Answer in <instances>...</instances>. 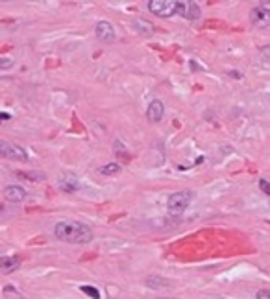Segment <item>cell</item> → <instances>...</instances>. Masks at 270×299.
Instances as JSON below:
<instances>
[{"label":"cell","instance_id":"1","mask_svg":"<svg viewBox=\"0 0 270 299\" xmlns=\"http://www.w3.org/2000/svg\"><path fill=\"white\" fill-rule=\"evenodd\" d=\"M54 235L56 238H59L61 242L67 244H89L93 240V229L85 224L80 222H59L54 227Z\"/></svg>","mask_w":270,"mask_h":299},{"label":"cell","instance_id":"2","mask_svg":"<svg viewBox=\"0 0 270 299\" xmlns=\"http://www.w3.org/2000/svg\"><path fill=\"white\" fill-rule=\"evenodd\" d=\"M191 200H193V192L191 190L174 192L172 196L168 197V204H167L168 213H170L172 216H179L185 209H187V205L191 204Z\"/></svg>","mask_w":270,"mask_h":299},{"label":"cell","instance_id":"3","mask_svg":"<svg viewBox=\"0 0 270 299\" xmlns=\"http://www.w3.org/2000/svg\"><path fill=\"white\" fill-rule=\"evenodd\" d=\"M146 6L157 17H165V19L172 17V15H176L179 12V2H176V0H150Z\"/></svg>","mask_w":270,"mask_h":299},{"label":"cell","instance_id":"4","mask_svg":"<svg viewBox=\"0 0 270 299\" xmlns=\"http://www.w3.org/2000/svg\"><path fill=\"white\" fill-rule=\"evenodd\" d=\"M0 153L6 159H13V161H28V153L26 150L17 144H10V142H2L0 144Z\"/></svg>","mask_w":270,"mask_h":299},{"label":"cell","instance_id":"5","mask_svg":"<svg viewBox=\"0 0 270 299\" xmlns=\"http://www.w3.org/2000/svg\"><path fill=\"white\" fill-rule=\"evenodd\" d=\"M250 21H252V24L257 26V28H266V26H270V8H264V6L253 8L252 12H250Z\"/></svg>","mask_w":270,"mask_h":299},{"label":"cell","instance_id":"6","mask_svg":"<svg viewBox=\"0 0 270 299\" xmlns=\"http://www.w3.org/2000/svg\"><path fill=\"white\" fill-rule=\"evenodd\" d=\"M58 183H59V188L63 192H69V194L80 190V179H78L74 174H70V172H63Z\"/></svg>","mask_w":270,"mask_h":299},{"label":"cell","instance_id":"7","mask_svg":"<svg viewBox=\"0 0 270 299\" xmlns=\"http://www.w3.org/2000/svg\"><path fill=\"white\" fill-rule=\"evenodd\" d=\"M95 34H97L98 39L104 41V43H113V41H115V30H113V26H111L108 21H100V23H97V26H95Z\"/></svg>","mask_w":270,"mask_h":299},{"label":"cell","instance_id":"8","mask_svg":"<svg viewBox=\"0 0 270 299\" xmlns=\"http://www.w3.org/2000/svg\"><path fill=\"white\" fill-rule=\"evenodd\" d=\"M163 115H165V106H163V102H161V100H152V102L148 104V111H146V117H148L150 122H154V124L161 122V120H163Z\"/></svg>","mask_w":270,"mask_h":299},{"label":"cell","instance_id":"9","mask_svg":"<svg viewBox=\"0 0 270 299\" xmlns=\"http://www.w3.org/2000/svg\"><path fill=\"white\" fill-rule=\"evenodd\" d=\"M179 15L185 17L187 21H196L200 17V8L195 2H179Z\"/></svg>","mask_w":270,"mask_h":299},{"label":"cell","instance_id":"10","mask_svg":"<svg viewBox=\"0 0 270 299\" xmlns=\"http://www.w3.org/2000/svg\"><path fill=\"white\" fill-rule=\"evenodd\" d=\"M4 197H6L8 202H12V204H19V202L26 200V190L17 185L6 186L4 188Z\"/></svg>","mask_w":270,"mask_h":299},{"label":"cell","instance_id":"11","mask_svg":"<svg viewBox=\"0 0 270 299\" xmlns=\"http://www.w3.org/2000/svg\"><path fill=\"white\" fill-rule=\"evenodd\" d=\"M19 266H21V260H19L17 257H10V255H6V257L0 259V271H2L4 275L19 270Z\"/></svg>","mask_w":270,"mask_h":299},{"label":"cell","instance_id":"12","mask_svg":"<svg viewBox=\"0 0 270 299\" xmlns=\"http://www.w3.org/2000/svg\"><path fill=\"white\" fill-rule=\"evenodd\" d=\"M119 172H121V166H119L117 163H108L100 168V174L102 175H115V174H119Z\"/></svg>","mask_w":270,"mask_h":299},{"label":"cell","instance_id":"13","mask_svg":"<svg viewBox=\"0 0 270 299\" xmlns=\"http://www.w3.org/2000/svg\"><path fill=\"white\" fill-rule=\"evenodd\" d=\"M259 61H261V65H264V67H270V46H266V48L261 50V54H259Z\"/></svg>","mask_w":270,"mask_h":299},{"label":"cell","instance_id":"14","mask_svg":"<svg viewBox=\"0 0 270 299\" xmlns=\"http://www.w3.org/2000/svg\"><path fill=\"white\" fill-rule=\"evenodd\" d=\"M81 292L87 293V295H89V297H93V299H100V292H98L95 286H89V284H85V286H81Z\"/></svg>","mask_w":270,"mask_h":299},{"label":"cell","instance_id":"15","mask_svg":"<svg viewBox=\"0 0 270 299\" xmlns=\"http://www.w3.org/2000/svg\"><path fill=\"white\" fill-rule=\"evenodd\" d=\"M17 177H24V179H32V181H43V179H46L45 174H34V172H32V174H21V172H19Z\"/></svg>","mask_w":270,"mask_h":299},{"label":"cell","instance_id":"16","mask_svg":"<svg viewBox=\"0 0 270 299\" xmlns=\"http://www.w3.org/2000/svg\"><path fill=\"white\" fill-rule=\"evenodd\" d=\"M259 188H261V192H263V194L270 196V181L261 179V181H259Z\"/></svg>","mask_w":270,"mask_h":299},{"label":"cell","instance_id":"17","mask_svg":"<svg viewBox=\"0 0 270 299\" xmlns=\"http://www.w3.org/2000/svg\"><path fill=\"white\" fill-rule=\"evenodd\" d=\"M257 299H270V290H259Z\"/></svg>","mask_w":270,"mask_h":299},{"label":"cell","instance_id":"18","mask_svg":"<svg viewBox=\"0 0 270 299\" xmlns=\"http://www.w3.org/2000/svg\"><path fill=\"white\" fill-rule=\"evenodd\" d=\"M0 67H2V68H10V67H12V61H10V59H6V57H2V59H0Z\"/></svg>","mask_w":270,"mask_h":299},{"label":"cell","instance_id":"19","mask_svg":"<svg viewBox=\"0 0 270 299\" xmlns=\"http://www.w3.org/2000/svg\"><path fill=\"white\" fill-rule=\"evenodd\" d=\"M0 119H2V120H10L12 117H10L8 113H2V115H0Z\"/></svg>","mask_w":270,"mask_h":299}]
</instances>
